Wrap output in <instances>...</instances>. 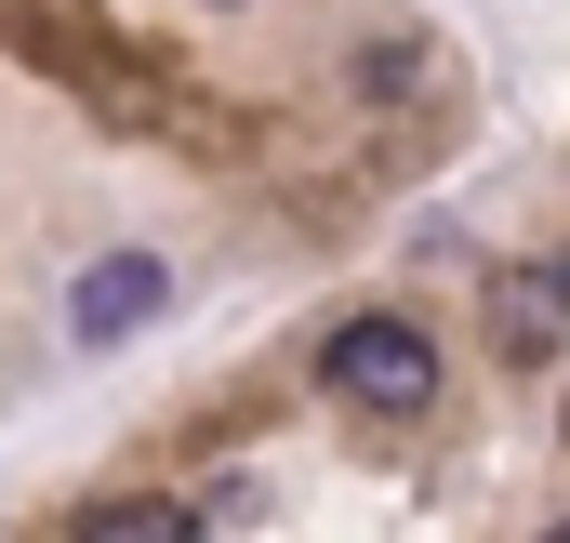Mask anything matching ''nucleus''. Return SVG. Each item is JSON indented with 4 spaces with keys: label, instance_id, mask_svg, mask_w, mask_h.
I'll list each match as a JSON object with an SVG mask.
<instances>
[{
    "label": "nucleus",
    "instance_id": "1",
    "mask_svg": "<svg viewBox=\"0 0 570 543\" xmlns=\"http://www.w3.org/2000/svg\"><path fill=\"white\" fill-rule=\"evenodd\" d=\"M318 385L358 411H385V424H412L438 398V332L425 318H345L332 345H318Z\"/></svg>",
    "mask_w": 570,
    "mask_h": 543
},
{
    "label": "nucleus",
    "instance_id": "2",
    "mask_svg": "<svg viewBox=\"0 0 570 543\" xmlns=\"http://www.w3.org/2000/svg\"><path fill=\"white\" fill-rule=\"evenodd\" d=\"M159 305H173V266H159V253H107V266H80V292H67V332H80V345H120Z\"/></svg>",
    "mask_w": 570,
    "mask_h": 543
},
{
    "label": "nucleus",
    "instance_id": "3",
    "mask_svg": "<svg viewBox=\"0 0 570 543\" xmlns=\"http://www.w3.org/2000/svg\"><path fill=\"white\" fill-rule=\"evenodd\" d=\"M558 318H570V278L558 266H504V278H491V332H504V358H544Z\"/></svg>",
    "mask_w": 570,
    "mask_h": 543
},
{
    "label": "nucleus",
    "instance_id": "4",
    "mask_svg": "<svg viewBox=\"0 0 570 543\" xmlns=\"http://www.w3.org/2000/svg\"><path fill=\"white\" fill-rule=\"evenodd\" d=\"M186 517H199V531H253V517H266V491H253V477H226V491H199Z\"/></svg>",
    "mask_w": 570,
    "mask_h": 543
},
{
    "label": "nucleus",
    "instance_id": "5",
    "mask_svg": "<svg viewBox=\"0 0 570 543\" xmlns=\"http://www.w3.org/2000/svg\"><path fill=\"white\" fill-rule=\"evenodd\" d=\"M558 437H570V398H558Z\"/></svg>",
    "mask_w": 570,
    "mask_h": 543
},
{
    "label": "nucleus",
    "instance_id": "6",
    "mask_svg": "<svg viewBox=\"0 0 570 543\" xmlns=\"http://www.w3.org/2000/svg\"><path fill=\"white\" fill-rule=\"evenodd\" d=\"M226 13H239V0H226Z\"/></svg>",
    "mask_w": 570,
    "mask_h": 543
},
{
    "label": "nucleus",
    "instance_id": "7",
    "mask_svg": "<svg viewBox=\"0 0 570 543\" xmlns=\"http://www.w3.org/2000/svg\"><path fill=\"white\" fill-rule=\"evenodd\" d=\"M558 278H570V266H558Z\"/></svg>",
    "mask_w": 570,
    "mask_h": 543
}]
</instances>
